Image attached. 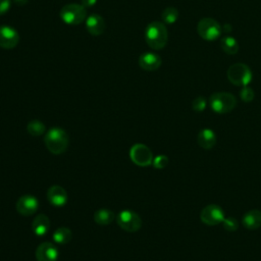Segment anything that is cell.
<instances>
[{
  "mask_svg": "<svg viewBox=\"0 0 261 261\" xmlns=\"http://www.w3.org/2000/svg\"><path fill=\"white\" fill-rule=\"evenodd\" d=\"M145 41L154 50L163 49L168 41V32L164 22L152 21L148 23L145 30Z\"/></svg>",
  "mask_w": 261,
  "mask_h": 261,
  "instance_id": "1",
  "label": "cell"
},
{
  "mask_svg": "<svg viewBox=\"0 0 261 261\" xmlns=\"http://www.w3.org/2000/svg\"><path fill=\"white\" fill-rule=\"evenodd\" d=\"M44 142L50 153L58 155L66 151L69 144V138L63 128L55 126L46 133Z\"/></svg>",
  "mask_w": 261,
  "mask_h": 261,
  "instance_id": "2",
  "label": "cell"
},
{
  "mask_svg": "<svg viewBox=\"0 0 261 261\" xmlns=\"http://www.w3.org/2000/svg\"><path fill=\"white\" fill-rule=\"evenodd\" d=\"M211 109L218 114H225L234 109L237 106L236 97L228 92H215L209 98Z\"/></svg>",
  "mask_w": 261,
  "mask_h": 261,
  "instance_id": "3",
  "label": "cell"
},
{
  "mask_svg": "<svg viewBox=\"0 0 261 261\" xmlns=\"http://www.w3.org/2000/svg\"><path fill=\"white\" fill-rule=\"evenodd\" d=\"M61 20L69 25H77L87 18V9L77 3H69L64 5L59 12Z\"/></svg>",
  "mask_w": 261,
  "mask_h": 261,
  "instance_id": "4",
  "label": "cell"
},
{
  "mask_svg": "<svg viewBox=\"0 0 261 261\" xmlns=\"http://www.w3.org/2000/svg\"><path fill=\"white\" fill-rule=\"evenodd\" d=\"M227 80L234 86L245 87L248 86L252 79L253 73L251 68L245 63L231 64L226 71Z\"/></svg>",
  "mask_w": 261,
  "mask_h": 261,
  "instance_id": "5",
  "label": "cell"
},
{
  "mask_svg": "<svg viewBox=\"0 0 261 261\" xmlns=\"http://www.w3.org/2000/svg\"><path fill=\"white\" fill-rule=\"evenodd\" d=\"M197 32L204 41H215L220 37L222 27L212 17H203L197 24Z\"/></svg>",
  "mask_w": 261,
  "mask_h": 261,
  "instance_id": "6",
  "label": "cell"
},
{
  "mask_svg": "<svg viewBox=\"0 0 261 261\" xmlns=\"http://www.w3.org/2000/svg\"><path fill=\"white\" fill-rule=\"evenodd\" d=\"M119 227L128 232L138 231L142 226V219L138 213L132 210H122L116 216Z\"/></svg>",
  "mask_w": 261,
  "mask_h": 261,
  "instance_id": "7",
  "label": "cell"
},
{
  "mask_svg": "<svg viewBox=\"0 0 261 261\" xmlns=\"http://www.w3.org/2000/svg\"><path fill=\"white\" fill-rule=\"evenodd\" d=\"M225 217L223 209L216 204H209L205 206L200 212L201 221L209 226L220 224Z\"/></svg>",
  "mask_w": 261,
  "mask_h": 261,
  "instance_id": "8",
  "label": "cell"
},
{
  "mask_svg": "<svg viewBox=\"0 0 261 261\" xmlns=\"http://www.w3.org/2000/svg\"><path fill=\"white\" fill-rule=\"evenodd\" d=\"M129 157L132 161L138 166H149L153 162V154L149 147L144 144H135L129 150Z\"/></svg>",
  "mask_w": 261,
  "mask_h": 261,
  "instance_id": "9",
  "label": "cell"
},
{
  "mask_svg": "<svg viewBox=\"0 0 261 261\" xmlns=\"http://www.w3.org/2000/svg\"><path fill=\"white\" fill-rule=\"evenodd\" d=\"M19 42V34L17 31L7 24L0 25V47L6 50L13 49Z\"/></svg>",
  "mask_w": 261,
  "mask_h": 261,
  "instance_id": "10",
  "label": "cell"
},
{
  "mask_svg": "<svg viewBox=\"0 0 261 261\" xmlns=\"http://www.w3.org/2000/svg\"><path fill=\"white\" fill-rule=\"evenodd\" d=\"M39 208V201L33 195H23L16 202V210L23 216L34 214Z\"/></svg>",
  "mask_w": 261,
  "mask_h": 261,
  "instance_id": "11",
  "label": "cell"
},
{
  "mask_svg": "<svg viewBox=\"0 0 261 261\" xmlns=\"http://www.w3.org/2000/svg\"><path fill=\"white\" fill-rule=\"evenodd\" d=\"M59 252L56 246L50 242H44L36 249L37 261H57Z\"/></svg>",
  "mask_w": 261,
  "mask_h": 261,
  "instance_id": "12",
  "label": "cell"
},
{
  "mask_svg": "<svg viewBox=\"0 0 261 261\" xmlns=\"http://www.w3.org/2000/svg\"><path fill=\"white\" fill-rule=\"evenodd\" d=\"M162 63L161 57L153 52H145L139 57V65L146 71L157 70Z\"/></svg>",
  "mask_w": 261,
  "mask_h": 261,
  "instance_id": "13",
  "label": "cell"
},
{
  "mask_svg": "<svg viewBox=\"0 0 261 261\" xmlns=\"http://www.w3.org/2000/svg\"><path fill=\"white\" fill-rule=\"evenodd\" d=\"M47 199L51 205L56 207H61L67 203L68 196L66 191L61 186L54 185L48 189Z\"/></svg>",
  "mask_w": 261,
  "mask_h": 261,
  "instance_id": "14",
  "label": "cell"
},
{
  "mask_svg": "<svg viewBox=\"0 0 261 261\" xmlns=\"http://www.w3.org/2000/svg\"><path fill=\"white\" fill-rule=\"evenodd\" d=\"M86 29L92 36H100L105 31L104 18L97 13H93L86 18Z\"/></svg>",
  "mask_w": 261,
  "mask_h": 261,
  "instance_id": "15",
  "label": "cell"
},
{
  "mask_svg": "<svg viewBox=\"0 0 261 261\" xmlns=\"http://www.w3.org/2000/svg\"><path fill=\"white\" fill-rule=\"evenodd\" d=\"M242 224L244 227L250 230L261 227V210L252 209L247 211L242 218Z\"/></svg>",
  "mask_w": 261,
  "mask_h": 261,
  "instance_id": "16",
  "label": "cell"
},
{
  "mask_svg": "<svg viewBox=\"0 0 261 261\" xmlns=\"http://www.w3.org/2000/svg\"><path fill=\"white\" fill-rule=\"evenodd\" d=\"M216 141H217L216 135H215L214 130H212L210 128L201 129L197 136L198 145L205 150L212 149L215 146Z\"/></svg>",
  "mask_w": 261,
  "mask_h": 261,
  "instance_id": "17",
  "label": "cell"
},
{
  "mask_svg": "<svg viewBox=\"0 0 261 261\" xmlns=\"http://www.w3.org/2000/svg\"><path fill=\"white\" fill-rule=\"evenodd\" d=\"M32 229L38 237L45 236L50 229V220L48 216L45 214L37 215L32 222Z\"/></svg>",
  "mask_w": 261,
  "mask_h": 261,
  "instance_id": "18",
  "label": "cell"
},
{
  "mask_svg": "<svg viewBox=\"0 0 261 261\" xmlns=\"http://www.w3.org/2000/svg\"><path fill=\"white\" fill-rule=\"evenodd\" d=\"M114 218H115V214L111 210L106 208L98 209L94 213V220L99 225H108L113 221Z\"/></svg>",
  "mask_w": 261,
  "mask_h": 261,
  "instance_id": "19",
  "label": "cell"
},
{
  "mask_svg": "<svg viewBox=\"0 0 261 261\" xmlns=\"http://www.w3.org/2000/svg\"><path fill=\"white\" fill-rule=\"evenodd\" d=\"M220 48L224 53L234 55L239 51V43L233 37L225 36L220 39Z\"/></svg>",
  "mask_w": 261,
  "mask_h": 261,
  "instance_id": "20",
  "label": "cell"
},
{
  "mask_svg": "<svg viewBox=\"0 0 261 261\" xmlns=\"http://www.w3.org/2000/svg\"><path fill=\"white\" fill-rule=\"evenodd\" d=\"M71 230L68 228V227H58L54 232H53V241L57 244H60V245H64V244H67L70 242L71 240Z\"/></svg>",
  "mask_w": 261,
  "mask_h": 261,
  "instance_id": "21",
  "label": "cell"
},
{
  "mask_svg": "<svg viewBox=\"0 0 261 261\" xmlns=\"http://www.w3.org/2000/svg\"><path fill=\"white\" fill-rule=\"evenodd\" d=\"M178 15H179V12H178L177 8H175L173 6H168V7L164 8V10L161 13L162 20L166 24H173L177 20Z\"/></svg>",
  "mask_w": 261,
  "mask_h": 261,
  "instance_id": "22",
  "label": "cell"
},
{
  "mask_svg": "<svg viewBox=\"0 0 261 261\" xmlns=\"http://www.w3.org/2000/svg\"><path fill=\"white\" fill-rule=\"evenodd\" d=\"M45 124L38 119H33L31 120L28 125H27V130L28 133L33 136V137H39L45 133Z\"/></svg>",
  "mask_w": 261,
  "mask_h": 261,
  "instance_id": "23",
  "label": "cell"
},
{
  "mask_svg": "<svg viewBox=\"0 0 261 261\" xmlns=\"http://www.w3.org/2000/svg\"><path fill=\"white\" fill-rule=\"evenodd\" d=\"M221 223H222L223 228H224L226 231H229V232L236 231V230L239 228V222H238V220H237L234 217H232V216L224 217V219H223V221H222Z\"/></svg>",
  "mask_w": 261,
  "mask_h": 261,
  "instance_id": "24",
  "label": "cell"
},
{
  "mask_svg": "<svg viewBox=\"0 0 261 261\" xmlns=\"http://www.w3.org/2000/svg\"><path fill=\"white\" fill-rule=\"evenodd\" d=\"M240 97L241 99L246 102V103H249L251 101H253L254 97H255V93L253 91L252 88L248 87V86H245L242 88V90L240 91Z\"/></svg>",
  "mask_w": 261,
  "mask_h": 261,
  "instance_id": "25",
  "label": "cell"
},
{
  "mask_svg": "<svg viewBox=\"0 0 261 261\" xmlns=\"http://www.w3.org/2000/svg\"><path fill=\"white\" fill-rule=\"evenodd\" d=\"M206 106H207V100L202 96H199V97L195 98L192 102V108L196 112L204 111Z\"/></svg>",
  "mask_w": 261,
  "mask_h": 261,
  "instance_id": "26",
  "label": "cell"
},
{
  "mask_svg": "<svg viewBox=\"0 0 261 261\" xmlns=\"http://www.w3.org/2000/svg\"><path fill=\"white\" fill-rule=\"evenodd\" d=\"M168 162H169V160L166 155H158L153 159L152 164H153L154 168H156V169H163L167 166Z\"/></svg>",
  "mask_w": 261,
  "mask_h": 261,
  "instance_id": "27",
  "label": "cell"
},
{
  "mask_svg": "<svg viewBox=\"0 0 261 261\" xmlns=\"http://www.w3.org/2000/svg\"><path fill=\"white\" fill-rule=\"evenodd\" d=\"M11 2L12 0H0V15L5 14L9 10Z\"/></svg>",
  "mask_w": 261,
  "mask_h": 261,
  "instance_id": "28",
  "label": "cell"
},
{
  "mask_svg": "<svg viewBox=\"0 0 261 261\" xmlns=\"http://www.w3.org/2000/svg\"><path fill=\"white\" fill-rule=\"evenodd\" d=\"M81 1H82L81 4L85 8H91V7H93L97 3V0H81Z\"/></svg>",
  "mask_w": 261,
  "mask_h": 261,
  "instance_id": "29",
  "label": "cell"
},
{
  "mask_svg": "<svg viewBox=\"0 0 261 261\" xmlns=\"http://www.w3.org/2000/svg\"><path fill=\"white\" fill-rule=\"evenodd\" d=\"M222 32L224 33H230L231 32V25L229 23H225L222 25Z\"/></svg>",
  "mask_w": 261,
  "mask_h": 261,
  "instance_id": "30",
  "label": "cell"
},
{
  "mask_svg": "<svg viewBox=\"0 0 261 261\" xmlns=\"http://www.w3.org/2000/svg\"><path fill=\"white\" fill-rule=\"evenodd\" d=\"M13 1V3H15L17 6H23V5H25L28 2H29V0H12Z\"/></svg>",
  "mask_w": 261,
  "mask_h": 261,
  "instance_id": "31",
  "label": "cell"
}]
</instances>
